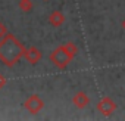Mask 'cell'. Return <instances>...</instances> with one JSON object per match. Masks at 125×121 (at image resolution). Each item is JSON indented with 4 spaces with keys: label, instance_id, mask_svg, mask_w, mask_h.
Returning a JSON list of instances; mask_svg holds the SVG:
<instances>
[{
    "label": "cell",
    "instance_id": "cell-1",
    "mask_svg": "<svg viewBox=\"0 0 125 121\" xmlns=\"http://www.w3.org/2000/svg\"><path fill=\"white\" fill-rule=\"evenodd\" d=\"M116 108H118L116 102H115L113 99H110V97H102V100L97 103V111H99L102 115H104V117L112 115V114L116 111Z\"/></svg>",
    "mask_w": 125,
    "mask_h": 121
},
{
    "label": "cell",
    "instance_id": "cell-2",
    "mask_svg": "<svg viewBox=\"0 0 125 121\" xmlns=\"http://www.w3.org/2000/svg\"><path fill=\"white\" fill-rule=\"evenodd\" d=\"M74 102H75V105H77L78 108H84V106L88 105L90 99H88L87 95H84V93H78V95L74 97Z\"/></svg>",
    "mask_w": 125,
    "mask_h": 121
},
{
    "label": "cell",
    "instance_id": "cell-3",
    "mask_svg": "<svg viewBox=\"0 0 125 121\" xmlns=\"http://www.w3.org/2000/svg\"><path fill=\"white\" fill-rule=\"evenodd\" d=\"M122 28H124V30H125V19H124V21H122Z\"/></svg>",
    "mask_w": 125,
    "mask_h": 121
}]
</instances>
